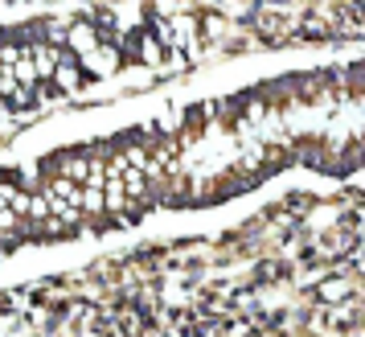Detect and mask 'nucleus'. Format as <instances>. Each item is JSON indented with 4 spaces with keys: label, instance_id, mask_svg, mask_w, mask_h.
<instances>
[{
    "label": "nucleus",
    "instance_id": "f257e3e1",
    "mask_svg": "<svg viewBox=\"0 0 365 337\" xmlns=\"http://www.w3.org/2000/svg\"><path fill=\"white\" fill-rule=\"evenodd\" d=\"M78 66H83L86 79H119V70L128 66L123 62V54H119V46H111V41H103L99 50H91L86 58H78Z\"/></svg>",
    "mask_w": 365,
    "mask_h": 337
},
{
    "label": "nucleus",
    "instance_id": "7ed1b4c3",
    "mask_svg": "<svg viewBox=\"0 0 365 337\" xmlns=\"http://www.w3.org/2000/svg\"><path fill=\"white\" fill-rule=\"evenodd\" d=\"M99 46H103L99 25L91 17H74V25H70V34H66V50L74 54V58H86L91 50H99Z\"/></svg>",
    "mask_w": 365,
    "mask_h": 337
},
{
    "label": "nucleus",
    "instance_id": "423d86ee",
    "mask_svg": "<svg viewBox=\"0 0 365 337\" xmlns=\"http://www.w3.org/2000/svg\"><path fill=\"white\" fill-rule=\"evenodd\" d=\"M17 62H21V46H17V41H9V37L0 34V66L13 70Z\"/></svg>",
    "mask_w": 365,
    "mask_h": 337
},
{
    "label": "nucleus",
    "instance_id": "f03ea898",
    "mask_svg": "<svg viewBox=\"0 0 365 337\" xmlns=\"http://www.w3.org/2000/svg\"><path fill=\"white\" fill-rule=\"evenodd\" d=\"M46 86H53L58 95H66V99H78L83 95V86H86V74L83 66H78V58L66 50V58H62V66H58V74H53Z\"/></svg>",
    "mask_w": 365,
    "mask_h": 337
},
{
    "label": "nucleus",
    "instance_id": "20e7f679",
    "mask_svg": "<svg viewBox=\"0 0 365 337\" xmlns=\"http://www.w3.org/2000/svg\"><path fill=\"white\" fill-rule=\"evenodd\" d=\"M353 292H357V280H353V276H332V280L324 276V280L316 284V296L324 304H341V301H349Z\"/></svg>",
    "mask_w": 365,
    "mask_h": 337
},
{
    "label": "nucleus",
    "instance_id": "39448f33",
    "mask_svg": "<svg viewBox=\"0 0 365 337\" xmlns=\"http://www.w3.org/2000/svg\"><path fill=\"white\" fill-rule=\"evenodd\" d=\"M119 79H123L128 86H135V91H152V86H156V74L144 70V66H123L119 70Z\"/></svg>",
    "mask_w": 365,
    "mask_h": 337
}]
</instances>
